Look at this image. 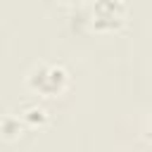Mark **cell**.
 <instances>
[{
  "label": "cell",
  "instance_id": "cell-2",
  "mask_svg": "<svg viewBox=\"0 0 152 152\" xmlns=\"http://www.w3.org/2000/svg\"><path fill=\"white\" fill-rule=\"evenodd\" d=\"M126 12V5L124 2H116V0H102V2H95L88 7V19L95 24V26H114L121 14Z\"/></svg>",
  "mask_w": 152,
  "mask_h": 152
},
{
  "label": "cell",
  "instance_id": "cell-1",
  "mask_svg": "<svg viewBox=\"0 0 152 152\" xmlns=\"http://www.w3.org/2000/svg\"><path fill=\"white\" fill-rule=\"evenodd\" d=\"M64 81H66V74L57 64H40L28 74V86L33 90H38V93H45V95L59 93Z\"/></svg>",
  "mask_w": 152,
  "mask_h": 152
}]
</instances>
